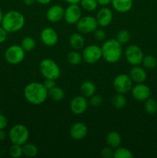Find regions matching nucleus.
<instances>
[{"instance_id": "27", "label": "nucleus", "mask_w": 157, "mask_h": 158, "mask_svg": "<svg viewBox=\"0 0 157 158\" xmlns=\"http://www.w3.org/2000/svg\"><path fill=\"white\" fill-rule=\"evenodd\" d=\"M113 157L115 158H132L133 155H132V152L129 150L126 149L124 148H117L115 151L114 152Z\"/></svg>"}, {"instance_id": "45", "label": "nucleus", "mask_w": 157, "mask_h": 158, "mask_svg": "<svg viewBox=\"0 0 157 158\" xmlns=\"http://www.w3.org/2000/svg\"><path fill=\"white\" fill-rule=\"evenodd\" d=\"M3 12L2 11V9H0V24L2 23V19H3Z\"/></svg>"}, {"instance_id": "19", "label": "nucleus", "mask_w": 157, "mask_h": 158, "mask_svg": "<svg viewBox=\"0 0 157 158\" xmlns=\"http://www.w3.org/2000/svg\"><path fill=\"white\" fill-rule=\"evenodd\" d=\"M111 2L115 10L121 13L129 12L132 6V0H112Z\"/></svg>"}, {"instance_id": "31", "label": "nucleus", "mask_w": 157, "mask_h": 158, "mask_svg": "<svg viewBox=\"0 0 157 158\" xmlns=\"http://www.w3.org/2000/svg\"><path fill=\"white\" fill-rule=\"evenodd\" d=\"M67 60L70 64L78 65L82 62V56L78 52L72 51L67 55Z\"/></svg>"}, {"instance_id": "29", "label": "nucleus", "mask_w": 157, "mask_h": 158, "mask_svg": "<svg viewBox=\"0 0 157 158\" xmlns=\"http://www.w3.org/2000/svg\"><path fill=\"white\" fill-rule=\"evenodd\" d=\"M21 46L25 51H31L35 48V42L32 37H26L22 40Z\"/></svg>"}, {"instance_id": "8", "label": "nucleus", "mask_w": 157, "mask_h": 158, "mask_svg": "<svg viewBox=\"0 0 157 158\" xmlns=\"http://www.w3.org/2000/svg\"><path fill=\"white\" fill-rule=\"evenodd\" d=\"M143 52L136 45H131L126 50V58L129 63L132 66H139L143 60Z\"/></svg>"}, {"instance_id": "12", "label": "nucleus", "mask_w": 157, "mask_h": 158, "mask_svg": "<svg viewBox=\"0 0 157 158\" xmlns=\"http://www.w3.org/2000/svg\"><path fill=\"white\" fill-rule=\"evenodd\" d=\"M132 97L138 101H146L150 97L151 90L149 87L143 83H138L132 87Z\"/></svg>"}, {"instance_id": "15", "label": "nucleus", "mask_w": 157, "mask_h": 158, "mask_svg": "<svg viewBox=\"0 0 157 158\" xmlns=\"http://www.w3.org/2000/svg\"><path fill=\"white\" fill-rule=\"evenodd\" d=\"M87 127L83 123H75L70 128V136L75 140H81L87 134Z\"/></svg>"}, {"instance_id": "1", "label": "nucleus", "mask_w": 157, "mask_h": 158, "mask_svg": "<svg viewBox=\"0 0 157 158\" xmlns=\"http://www.w3.org/2000/svg\"><path fill=\"white\" fill-rule=\"evenodd\" d=\"M24 95L29 103L33 105H39L46 101L48 97V89L44 84L33 82L26 86Z\"/></svg>"}, {"instance_id": "16", "label": "nucleus", "mask_w": 157, "mask_h": 158, "mask_svg": "<svg viewBox=\"0 0 157 158\" xmlns=\"http://www.w3.org/2000/svg\"><path fill=\"white\" fill-rule=\"evenodd\" d=\"M65 10L61 6L54 5L51 6L46 13V17L52 23H57L64 17Z\"/></svg>"}, {"instance_id": "37", "label": "nucleus", "mask_w": 157, "mask_h": 158, "mask_svg": "<svg viewBox=\"0 0 157 158\" xmlns=\"http://www.w3.org/2000/svg\"><path fill=\"white\" fill-rule=\"evenodd\" d=\"M44 86H46V89L49 90V89H52L54 86H55V80H52V79H46L44 82Z\"/></svg>"}, {"instance_id": "21", "label": "nucleus", "mask_w": 157, "mask_h": 158, "mask_svg": "<svg viewBox=\"0 0 157 158\" xmlns=\"http://www.w3.org/2000/svg\"><path fill=\"white\" fill-rule=\"evenodd\" d=\"M69 43L75 49H80L84 46L85 39L79 33H73L69 37Z\"/></svg>"}, {"instance_id": "34", "label": "nucleus", "mask_w": 157, "mask_h": 158, "mask_svg": "<svg viewBox=\"0 0 157 158\" xmlns=\"http://www.w3.org/2000/svg\"><path fill=\"white\" fill-rule=\"evenodd\" d=\"M89 103L92 106H99V105L102 104L103 103V98L100 95H92L90 97V100H89Z\"/></svg>"}, {"instance_id": "40", "label": "nucleus", "mask_w": 157, "mask_h": 158, "mask_svg": "<svg viewBox=\"0 0 157 158\" xmlns=\"http://www.w3.org/2000/svg\"><path fill=\"white\" fill-rule=\"evenodd\" d=\"M97 2H98V4L103 6H108L112 2V0H97Z\"/></svg>"}, {"instance_id": "33", "label": "nucleus", "mask_w": 157, "mask_h": 158, "mask_svg": "<svg viewBox=\"0 0 157 158\" xmlns=\"http://www.w3.org/2000/svg\"><path fill=\"white\" fill-rule=\"evenodd\" d=\"M130 39V34L127 30H121L117 35V40L121 44H126Z\"/></svg>"}, {"instance_id": "25", "label": "nucleus", "mask_w": 157, "mask_h": 158, "mask_svg": "<svg viewBox=\"0 0 157 158\" xmlns=\"http://www.w3.org/2000/svg\"><path fill=\"white\" fill-rule=\"evenodd\" d=\"M112 103L113 105V106L116 109L119 110L122 109V108L124 107L126 104V98L123 94H119L115 95V97L112 98Z\"/></svg>"}, {"instance_id": "20", "label": "nucleus", "mask_w": 157, "mask_h": 158, "mask_svg": "<svg viewBox=\"0 0 157 158\" xmlns=\"http://www.w3.org/2000/svg\"><path fill=\"white\" fill-rule=\"evenodd\" d=\"M122 142L121 136L115 131H111L106 137V143L112 148H117L120 146Z\"/></svg>"}, {"instance_id": "2", "label": "nucleus", "mask_w": 157, "mask_h": 158, "mask_svg": "<svg viewBox=\"0 0 157 158\" xmlns=\"http://www.w3.org/2000/svg\"><path fill=\"white\" fill-rule=\"evenodd\" d=\"M2 27L7 32L19 31L25 24L24 15L17 11H10L3 15Z\"/></svg>"}, {"instance_id": "11", "label": "nucleus", "mask_w": 157, "mask_h": 158, "mask_svg": "<svg viewBox=\"0 0 157 158\" xmlns=\"http://www.w3.org/2000/svg\"><path fill=\"white\" fill-rule=\"evenodd\" d=\"M82 15L81 9L77 4H70L65 10L64 18L69 24L78 23Z\"/></svg>"}, {"instance_id": "23", "label": "nucleus", "mask_w": 157, "mask_h": 158, "mask_svg": "<svg viewBox=\"0 0 157 158\" xmlns=\"http://www.w3.org/2000/svg\"><path fill=\"white\" fill-rule=\"evenodd\" d=\"M48 95L55 101H60L64 98L65 92L62 88L54 86L53 88L48 90Z\"/></svg>"}, {"instance_id": "9", "label": "nucleus", "mask_w": 157, "mask_h": 158, "mask_svg": "<svg viewBox=\"0 0 157 158\" xmlns=\"http://www.w3.org/2000/svg\"><path fill=\"white\" fill-rule=\"evenodd\" d=\"M103 56L102 49L96 45H91L84 49L83 52V59L88 63H95Z\"/></svg>"}, {"instance_id": "10", "label": "nucleus", "mask_w": 157, "mask_h": 158, "mask_svg": "<svg viewBox=\"0 0 157 158\" xmlns=\"http://www.w3.org/2000/svg\"><path fill=\"white\" fill-rule=\"evenodd\" d=\"M98 25V22L95 17L87 15L80 18L77 23V28L83 33H89L94 32L97 29Z\"/></svg>"}, {"instance_id": "18", "label": "nucleus", "mask_w": 157, "mask_h": 158, "mask_svg": "<svg viewBox=\"0 0 157 158\" xmlns=\"http://www.w3.org/2000/svg\"><path fill=\"white\" fill-rule=\"evenodd\" d=\"M130 77L132 81L137 83H143L146 81L147 74L143 68L139 66H135L130 71Z\"/></svg>"}, {"instance_id": "26", "label": "nucleus", "mask_w": 157, "mask_h": 158, "mask_svg": "<svg viewBox=\"0 0 157 158\" xmlns=\"http://www.w3.org/2000/svg\"><path fill=\"white\" fill-rule=\"evenodd\" d=\"M145 110L149 114H154L157 112V101L153 98H148L145 102Z\"/></svg>"}, {"instance_id": "6", "label": "nucleus", "mask_w": 157, "mask_h": 158, "mask_svg": "<svg viewBox=\"0 0 157 158\" xmlns=\"http://www.w3.org/2000/svg\"><path fill=\"white\" fill-rule=\"evenodd\" d=\"M5 58L10 64H18L25 58V50L21 46L13 45L6 49L5 52Z\"/></svg>"}, {"instance_id": "36", "label": "nucleus", "mask_w": 157, "mask_h": 158, "mask_svg": "<svg viewBox=\"0 0 157 158\" xmlns=\"http://www.w3.org/2000/svg\"><path fill=\"white\" fill-rule=\"evenodd\" d=\"M101 156L104 158H111L113 157L114 156V152L112 150V148H105L102 150L101 151Z\"/></svg>"}, {"instance_id": "44", "label": "nucleus", "mask_w": 157, "mask_h": 158, "mask_svg": "<svg viewBox=\"0 0 157 158\" xmlns=\"http://www.w3.org/2000/svg\"><path fill=\"white\" fill-rule=\"evenodd\" d=\"M24 3L26 6H32L34 2H35V0H23Z\"/></svg>"}, {"instance_id": "30", "label": "nucleus", "mask_w": 157, "mask_h": 158, "mask_svg": "<svg viewBox=\"0 0 157 158\" xmlns=\"http://www.w3.org/2000/svg\"><path fill=\"white\" fill-rule=\"evenodd\" d=\"M80 2H81L82 7L89 12L95 10L98 6L97 0H81Z\"/></svg>"}, {"instance_id": "24", "label": "nucleus", "mask_w": 157, "mask_h": 158, "mask_svg": "<svg viewBox=\"0 0 157 158\" xmlns=\"http://www.w3.org/2000/svg\"><path fill=\"white\" fill-rule=\"evenodd\" d=\"M22 152L27 157H34L38 154V149L32 143H25L22 147Z\"/></svg>"}, {"instance_id": "4", "label": "nucleus", "mask_w": 157, "mask_h": 158, "mask_svg": "<svg viewBox=\"0 0 157 158\" xmlns=\"http://www.w3.org/2000/svg\"><path fill=\"white\" fill-rule=\"evenodd\" d=\"M10 141L13 144L22 145L26 143L29 139V131L22 124H17L11 128L9 134Z\"/></svg>"}, {"instance_id": "43", "label": "nucleus", "mask_w": 157, "mask_h": 158, "mask_svg": "<svg viewBox=\"0 0 157 158\" xmlns=\"http://www.w3.org/2000/svg\"><path fill=\"white\" fill-rule=\"evenodd\" d=\"M65 1L69 4H78L81 2V0H65Z\"/></svg>"}, {"instance_id": "17", "label": "nucleus", "mask_w": 157, "mask_h": 158, "mask_svg": "<svg viewBox=\"0 0 157 158\" xmlns=\"http://www.w3.org/2000/svg\"><path fill=\"white\" fill-rule=\"evenodd\" d=\"M98 24L102 27L109 26L112 19V12L109 8L103 7L98 12L96 17Z\"/></svg>"}, {"instance_id": "32", "label": "nucleus", "mask_w": 157, "mask_h": 158, "mask_svg": "<svg viewBox=\"0 0 157 158\" xmlns=\"http://www.w3.org/2000/svg\"><path fill=\"white\" fill-rule=\"evenodd\" d=\"M9 154H10L11 157L14 158H18L21 157L23 154L22 145L12 143V146H11L10 149H9Z\"/></svg>"}, {"instance_id": "42", "label": "nucleus", "mask_w": 157, "mask_h": 158, "mask_svg": "<svg viewBox=\"0 0 157 158\" xmlns=\"http://www.w3.org/2000/svg\"><path fill=\"white\" fill-rule=\"evenodd\" d=\"M38 3L42 5H46V4H49L52 0H35Z\"/></svg>"}, {"instance_id": "7", "label": "nucleus", "mask_w": 157, "mask_h": 158, "mask_svg": "<svg viewBox=\"0 0 157 158\" xmlns=\"http://www.w3.org/2000/svg\"><path fill=\"white\" fill-rule=\"evenodd\" d=\"M113 87L116 92L119 94H126L132 89V79L126 74H120L114 79Z\"/></svg>"}, {"instance_id": "5", "label": "nucleus", "mask_w": 157, "mask_h": 158, "mask_svg": "<svg viewBox=\"0 0 157 158\" xmlns=\"http://www.w3.org/2000/svg\"><path fill=\"white\" fill-rule=\"evenodd\" d=\"M40 72L46 79L56 80L60 75V69L55 62L50 59H45L40 63Z\"/></svg>"}, {"instance_id": "22", "label": "nucleus", "mask_w": 157, "mask_h": 158, "mask_svg": "<svg viewBox=\"0 0 157 158\" xmlns=\"http://www.w3.org/2000/svg\"><path fill=\"white\" fill-rule=\"evenodd\" d=\"M82 94L85 97H91L95 91V86L92 82L86 81L81 85L80 87Z\"/></svg>"}, {"instance_id": "28", "label": "nucleus", "mask_w": 157, "mask_h": 158, "mask_svg": "<svg viewBox=\"0 0 157 158\" xmlns=\"http://www.w3.org/2000/svg\"><path fill=\"white\" fill-rule=\"evenodd\" d=\"M142 63L143 64L145 68L146 69H153L157 65V60L155 58L152 56H146L143 57V60Z\"/></svg>"}, {"instance_id": "13", "label": "nucleus", "mask_w": 157, "mask_h": 158, "mask_svg": "<svg viewBox=\"0 0 157 158\" xmlns=\"http://www.w3.org/2000/svg\"><path fill=\"white\" fill-rule=\"evenodd\" d=\"M42 42L48 46H52L58 42V34L52 28L47 27L42 29L40 35Z\"/></svg>"}, {"instance_id": "39", "label": "nucleus", "mask_w": 157, "mask_h": 158, "mask_svg": "<svg viewBox=\"0 0 157 158\" xmlns=\"http://www.w3.org/2000/svg\"><path fill=\"white\" fill-rule=\"evenodd\" d=\"M6 38H7V32L2 27H0V43H4Z\"/></svg>"}, {"instance_id": "14", "label": "nucleus", "mask_w": 157, "mask_h": 158, "mask_svg": "<svg viewBox=\"0 0 157 158\" xmlns=\"http://www.w3.org/2000/svg\"><path fill=\"white\" fill-rule=\"evenodd\" d=\"M88 107V102L85 97H75L70 103V109L73 114L79 115L83 114Z\"/></svg>"}, {"instance_id": "3", "label": "nucleus", "mask_w": 157, "mask_h": 158, "mask_svg": "<svg viewBox=\"0 0 157 158\" xmlns=\"http://www.w3.org/2000/svg\"><path fill=\"white\" fill-rule=\"evenodd\" d=\"M102 53L105 60L110 63H115L120 60L122 56V44L118 40L114 39L109 40L102 46Z\"/></svg>"}, {"instance_id": "38", "label": "nucleus", "mask_w": 157, "mask_h": 158, "mask_svg": "<svg viewBox=\"0 0 157 158\" xmlns=\"http://www.w3.org/2000/svg\"><path fill=\"white\" fill-rule=\"evenodd\" d=\"M8 125V120L4 115L0 114V130H4Z\"/></svg>"}, {"instance_id": "41", "label": "nucleus", "mask_w": 157, "mask_h": 158, "mask_svg": "<svg viewBox=\"0 0 157 158\" xmlns=\"http://www.w3.org/2000/svg\"><path fill=\"white\" fill-rule=\"evenodd\" d=\"M6 137V132L3 130H0V140H4Z\"/></svg>"}, {"instance_id": "35", "label": "nucleus", "mask_w": 157, "mask_h": 158, "mask_svg": "<svg viewBox=\"0 0 157 158\" xmlns=\"http://www.w3.org/2000/svg\"><path fill=\"white\" fill-rule=\"evenodd\" d=\"M94 36L96 40L99 41H103L106 38V32L103 29H96L94 31Z\"/></svg>"}]
</instances>
